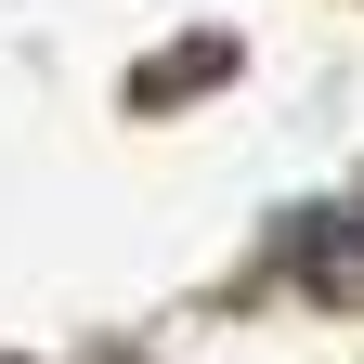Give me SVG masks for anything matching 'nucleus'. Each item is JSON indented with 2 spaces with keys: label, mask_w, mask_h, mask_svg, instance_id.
I'll return each instance as SVG.
<instances>
[]
</instances>
